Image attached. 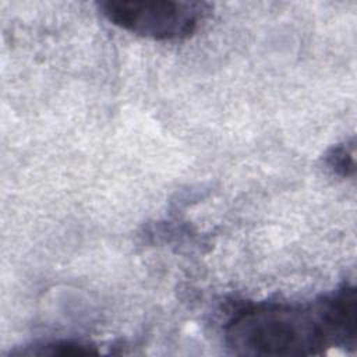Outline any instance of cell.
Masks as SVG:
<instances>
[{
	"label": "cell",
	"mask_w": 357,
	"mask_h": 357,
	"mask_svg": "<svg viewBox=\"0 0 357 357\" xmlns=\"http://www.w3.org/2000/svg\"><path fill=\"white\" fill-rule=\"evenodd\" d=\"M357 298L344 284L311 304H248L226 325L229 346L240 354H315L356 344Z\"/></svg>",
	"instance_id": "1"
},
{
	"label": "cell",
	"mask_w": 357,
	"mask_h": 357,
	"mask_svg": "<svg viewBox=\"0 0 357 357\" xmlns=\"http://www.w3.org/2000/svg\"><path fill=\"white\" fill-rule=\"evenodd\" d=\"M99 10L112 24L155 40H180L192 35L208 15L205 1L106 0Z\"/></svg>",
	"instance_id": "2"
},
{
	"label": "cell",
	"mask_w": 357,
	"mask_h": 357,
	"mask_svg": "<svg viewBox=\"0 0 357 357\" xmlns=\"http://www.w3.org/2000/svg\"><path fill=\"white\" fill-rule=\"evenodd\" d=\"M328 166L340 176H351L354 173V146L337 145L326 155Z\"/></svg>",
	"instance_id": "3"
}]
</instances>
